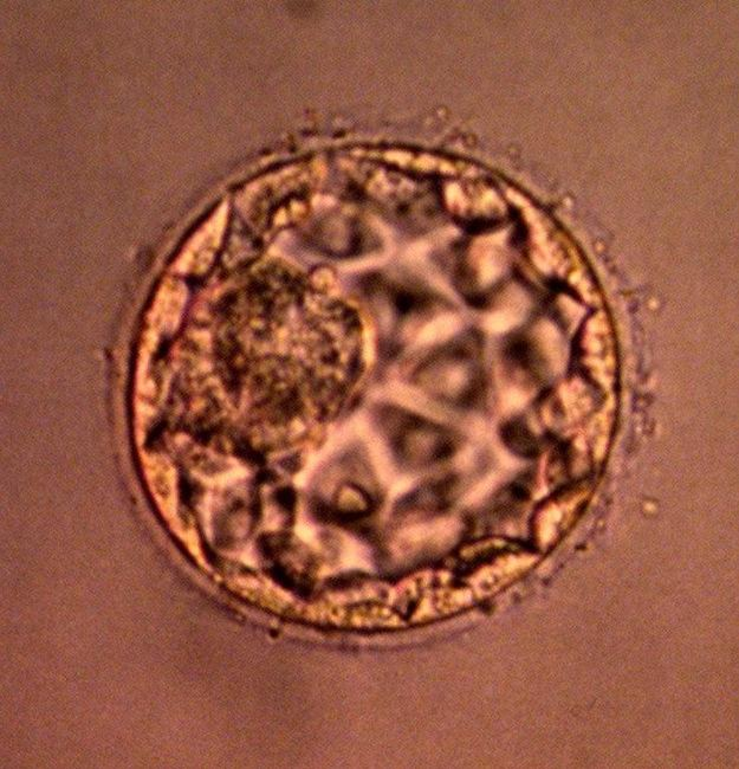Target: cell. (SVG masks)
<instances>
[{"label":"cell","mask_w":739,"mask_h":769,"mask_svg":"<svg viewBox=\"0 0 739 769\" xmlns=\"http://www.w3.org/2000/svg\"><path fill=\"white\" fill-rule=\"evenodd\" d=\"M506 439L511 448L517 450L521 455H530L534 452L535 444L532 437L529 432L521 426H510L506 430Z\"/></svg>","instance_id":"cell-1"}]
</instances>
